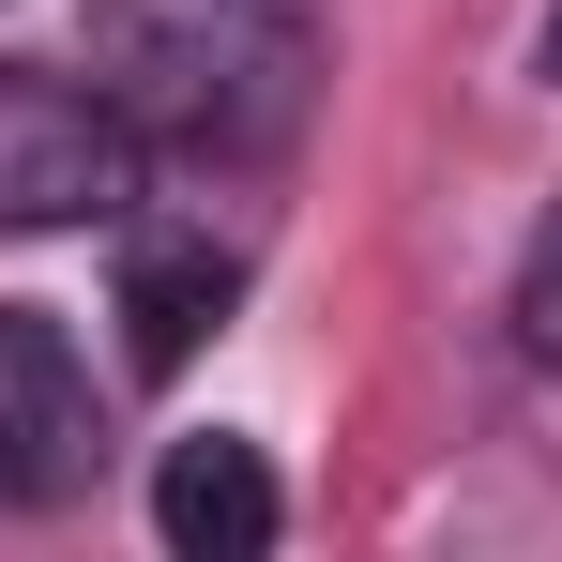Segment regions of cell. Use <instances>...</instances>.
I'll return each instance as SVG.
<instances>
[{
  "label": "cell",
  "mask_w": 562,
  "mask_h": 562,
  "mask_svg": "<svg viewBox=\"0 0 562 562\" xmlns=\"http://www.w3.org/2000/svg\"><path fill=\"white\" fill-rule=\"evenodd\" d=\"M92 92L137 122V153L259 168L304 122V31L274 0H92Z\"/></svg>",
  "instance_id": "1"
},
{
  "label": "cell",
  "mask_w": 562,
  "mask_h": 562,
  "mask_svg": "<svg viewBox=\"0 0 562 562\" xmlns=\"http://www.w3.org/2000/svg\"><path fill=\"white\" fill-rule=\"evenodd\" d=\"M137 122L92 77H46V61H0V228H106L137 198Z\"/></svg>",
  "instance_id": "2"
},
{
  "label": "cell",
  "mask_w": 562,
  "mask_h": 562,
  "mask_svg": "<svg viewBox=\"0 0 562 562\" xmlns=\"http://www.w3.org/2000/svg\"><path fill=\"white\" fill-rule=\"evenodd\" d=\"M92 471H106V395L77 335L46 304H0V502L61 517V502H92Z\"/></svg>",
  "instance_id": "3"
},
{
  "label": "cell",
  "mask_w": 562,
  "mask_h": 562,
  "mask_svg": "<svg viewBox=\"0 0 562 562\" xmlns=\"http://www.w3.org/2000/svg\"><path fill=\"white\" fill-rule=\"evenodd\" d=\"M228 304H244V259H228L213 228H137V244H122V366L183 380Z\"/></svg>",
  "instance_id": "4"
},
{
  "label": "cell",
  "mask_w": 562,
  "mask_h": 562,
  "mask_svg": "<svg viewBox=\"0 0 562 562\" xmlns=\"http://www.w3.org/2000/svg\"><path fill=\"white\" fill-rule=\"evenodd\" d=\"M153 532H168L183 562H259V548H274V471H259V441H228V426L168 441V471H153Z\"/></svg>",
  "instance_id": "5"
},
{
  "label": "cell",
  "mask_w": 562,
  "mask_h": 562,
  "mask_svg": "<svg viewBox=\"0 0 562 562\" xmlns=\"http://www.w3.org/2000/svg\"><path fill=\"white\" fill-rule=\"evenodd\" d=\"M517 350L562 380V198H548V228H532V259H517Z\"/></svg>",
  "instance_id": "6"
},
{
  "label": "cell",
  "mask_w": 562,
  "mask_h": 562,
  "mask_svg": "<svg viewBox=\"0 0 562 562\" xmlns=\"http://www.w3.org/2000/svg\"><path fill=\"white\" fill-rule=\"evenodd\" d=\"M548 77H562V15H548Z\"/></svg>",
  "instance_id": "7"
}]
</instances>
